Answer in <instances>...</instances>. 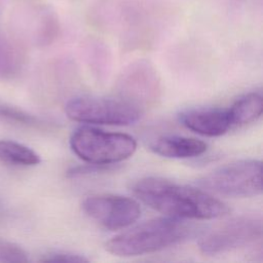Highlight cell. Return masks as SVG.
<instances>
[{"mask_svg": "<svg viewBox=\"0 0 263 263\" xmlns=\"http://www.w3.org/2000/svg\"><path fill=\"white\" fill-rule=\"evenodd\" d=\"M132 190L145 204L171 218L210 220L229 212L226 203L209 192L159 177L142 178L133 184Z\"/></svg>", "mask_w": 263, "mask_h": 263, "instance_id": "obj_1", "label": "cell"}, {"mask_svg": "<svg viewBox=\"0 0 263 263\" xmlns=\"http://www.w3.org/2000/svg\"><path fill=\"white\" fill-rule=\"evenodd\" d=\"M196 232V227L181 219L155 218L113 236L106 250L118 257H134L154 253L178 245Z\"/></svg>", "mask_w": 263, "mask_h": 263, "instance_id": "obj_2", "label": "cell"}, {"mask_svg": "<svg viewBox=\"0 0 263 263\" xmlns=\"http://www.w3.org/2000/svg\"><path fill=\"white\" fill-rule=\"evenodd\" d=\"M72 151L83 161L112 165L130 157L136 149L134 137L123 133L106 132L91 126H80L70 137Z\"/></svg>", "mask_w": 263, "mask_h": 263, "instance_id": "obj_3", "label": "cell"}, {"mask_svg": "<svg viewBox=\"0 0 263 263\" xmlns=\"http://www.w3.org/2000/svg\"><path fill=\"white\" fill-rule=\"evenodd\" d=\"M67 116L78 122L104 125H129L137 122L143 109L124 98L81 96L68 101Z\"/></svg>", "mask_w": 263, "mask_h": 263, "instance_id": "obj_4", "label": "cell"}, {"mask_svg": "<svg viewBox=\"0 0 263 263\" xmlns=\"http://www.w3.org/2000/svg\"><path fill=\"white\" fill-rule=\"evenodd\" d=\"M206 192L228 197H252L262 192V163L242 159L222 165L196 182Z\"/></svg>", "mask_w": 263, "mask_h": 263, "instance_id": "obj_5", "label": "cell"}, {"mask_svg": "<svg viewBox=\"0 0 263 263\" xmlns=\"http://www.w3.org/2000/svg\"><path fill=\"white\" fill-rule=\"evenodd\" d=\"M263 226L257 216L233 218L206 232L199 240L203 255L214 256L247 247L262 237Z\"/></svg>", "mask_w": 263, "mask_h": 263, "instance_id": "obj_6", "label": "cell"}, {"mask_svg": "<svg viewBox=\"0 0 263 263\" xmlns=\"http://www.w3.org/2000/svg\"><path fill=\"white\" fill-rule=\"evenodd\" d=\"M83 212L101 226L119 230L134 224L141 215L138 201L117 194H95L81 203Z\"/></svg>", "mask_w": 263, "mask_h": 263, "instance_id": "obj_7", "label": "cell"}, {"mask_svg": "<svg viewBox=\"0 0 263 263\" xmlns=\"http://www.w3.org/2000/svg\"><path fill=\"white\" fill-rule=\"evenodd\" d=\"M119 93L142 109L154 103L160 92L159 78L154 68L147 62H137L128 66L118 80Z\"/></svg>", "mask_w": 263, "mask_h": 263, "instance_id": "obj_8", "label": "cell"}, {"mask_svg": "<svg viewBox=\"0 0 263 263\" xmlns=\"http://www.w3.org/2000/svg\"><path fill=\"white\" fill-rule=\"evenodd\" d=\"M180 122L188 129L206 137H219L231 129L227 108H197L182 112Z\"/></svg>", "mask_w": 263, "mask_h": 263, "instance_id": "obj_9", "label": "cell"}, {"mask_svg": "<svg viewBox=\"0 0 263 263\" xmlns=\"http://www.w3.org/2000/svg\"><path fill=\"white\" fill-rule=\"evenodd\" d=\"M150 150L166 158H192L203 154L208 145L201 140L184 136H161L149 144Z\"/></svg>", "mask_w": 263, "mask_h": 263, "instance_id": "obj_10", "label": "cell"}, {"mask_svg": "<svg viewBox=\"0 0 263 263\" xmlns=\"http://www.w3.org/2000/svg\"><path fill=\"white\" fill-rule=\"evenodd\" d=\"M228 109L231 128L242 126L257 120L263 110L260 92H250L237 99Z\"/></svg>", "mask_w": 263, "mask_h": 263, "instance_id": "obj_11", "label": "cell"}, {"mask_svg": "<svg viewBox=\"0 0 263 263\" xmlns=\"http://www.w3.org/2000/svg\"><path fill=\"white\" fill-rule=\"evenodd\" d=\"M0 160L15 166H34L41 161L33 149L11 140H0Z\"/></svg>", "mask_w": 263, "mask_h": 263, "instance_id": "obj_12", "label": "cell"}, {"mask_svg": "<svg viewBox=\"0 0 263 263\" xmlns=\"http://www.w3.org/2000/svg\"><path fill=\"white\" fill-rule=\"evenodd\" d=\"M0 118L12 122L14 124H20L23 126L44 129L50 127L51 123L37 117L33 114H30L17 107H13L6 104H0Z\"/></svg>", "mask_w": 263, "mask_h": 263, "instance_id": "obj_13", "label": "cell"}, {"mask_svg": "<svg viewBox=\"0 0 263 263\" xmlns=\"http://www.w3.org/2000/svg\"><path fill=\"white\" fill-rule=\"evenodd\" d=\"M22 67V55L9 40L0 35V77L14 76Z\"/></svg>", "mask_w": 263, "mask_h": 263, "instance_id": "obj_14", "label": "cell"}, {"mask_svg": "<svg viewBox=\"0 0 263 263\" xmlns=\"http://www.w3.org/2000/svg\"><path fill=\"white\" fill-rule=\"evenodd\" d=\"M29 261L27 252L18 245L0 239V262L25 263Z\"/></svg>", "mask_w": 263, "mask_h": 263, "instance_id": "obj_15", "label": "cell"}, {"mask_svg": "<svg viewBox=\"0 0 263 263\" xmlns=\"http://www.w3.org/2000/svg\"><path fill=\"white\" fill-rule=\"evenodd\" d=\"M39 261L40 262H53V263H57V262L81 263V262H87L88 260L79 254L58 251V252H50V253L44 254L42 256V258H40Z\"/></svg>", "mask_w": 263, "mask_h": 263, "instance_id": "obj_16", "label": "cell"}]
</instances>
